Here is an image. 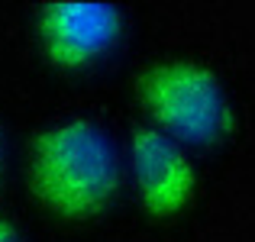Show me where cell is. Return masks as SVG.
Returning a JSON list of instances; mask_svg holds the SVG:
<instances>
[{"instance_id":"1","label":"cell","mask_w":255,"mask_h":242,"mask_svg":"<svg viewBox=\"0 0 255 242\" xmlns=\"http://www.w3.org/2000/svg\"><path fill=\"white\" fill-rule=\"evenodd\" d=\"M29 191L62 220H94L117 200L120 161L94 120L71 117L36 136L29 152Z\"/></svg>"},{"instance_id":"2","label":"cell","mask_w":255,"mask_h":242,"mask_svg":"<svg viewBox=\"0 0 255 242\" xmlns=\"http://www.w3.org/2000/svg\"><path fill=\"white\" fill-rule=\"evenodd\" d=\"M136 94L145 113L155 120V129L171 136L174 142L213 145L236 126L223 81L200 62L171 58L149 65L136 81Z\"/></svg>"},{"instance_id":"3","label":"cell","mask_w":255,"mask_h":242,"mask_svg":"<svg viewBox=\"0 0 255 242\" xmlns=\"http://www.w3.org/2000/svg\"><path fill=\"white\" fill-rule=\"evenodd\" d=\"M123 36V16L113 3L55 0L39 13V49L52 68L75 75L104 62Z\"/></svg>"},{"instance_id":"4","label":"cell","mask_w":255,"mask_h":242,"mask_svg":"<svg viewBox=\"0 0 255 242\" xmlns=\"http://www.w3.org/2000/svg\"><path fill=\"white\" fill-rule=\"evenodd\" d=\"M129 161L139 200L155 220L181 217L197 194V168L171 136L155 126H136L129 136Z\"/></svg>"},{"instance_id":"5","label":"cell","mask_w":255,"mask_h":242,"mask_svg":"<svg viewBox=\"0 0 255 242\" xmlns=\"http://www.w3.org/2000/svg\"><path fill=\"white\" fill-rule=\"evenodd\" d=\"M0 242H23L19 226L13 223V220H6V217H0Z\"/></svg>"},{"instance_id":"6","label":"cell","mask_w":255,"mask_h":242,"mask_svg":"<svg viewBox=\"0 0 255 242\" xmlns=\"http://www.w3.org/2000/svg\"><path fill=\"white\" fill-rule=\"evenodd\" d=\"M0 181H3V129H0Z\"/></svg>"}]
</instances>
